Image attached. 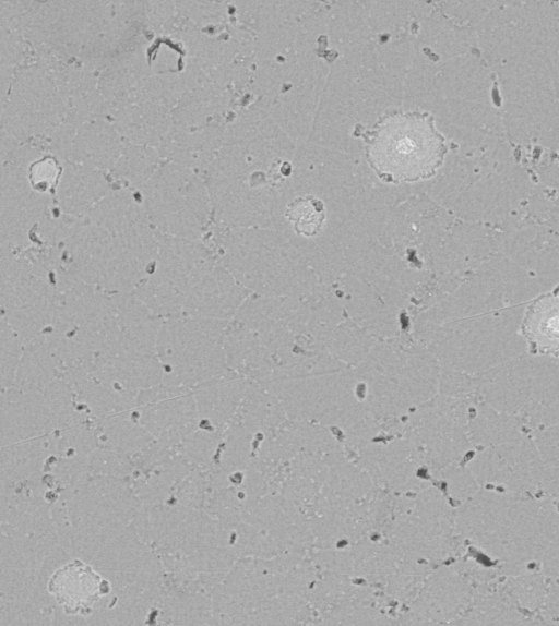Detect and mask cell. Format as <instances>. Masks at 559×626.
<instances>
[{
    "label": "cell",
    "mask_w": 559,
    "mask_h": 626,
    "mask_svg": "<svg viewBox=\"0 0 559 626\" xmlns=\"http://www.w3.org/2000/svg\"><path fill=\"white\" fill-rule=\"evenodd\" d=\"M285 216L294 224L297 233L306 237L317 236L325 220V208L322 201L307 195L289 203Z\"/></svg>",
    "instance_id": "obj_11"
},
{
    "label": "cell",
    "mask_w": 559,
    "mask_h": 626,
    "mask_svg": "<svg viewBox=\"0 0 559 626\" xmlns=\"http://www.w3.org/2000/svg\"><path fill=\"white\" fill-rule=\"evenodd\" d=\"M546 612L551 618H559V586L548 590L546 598Z\"/></svg>",
    "instance_id": "obj_13"
},
{
    "label": "cell",
    "mask_w": 559,
    "mask_h": 626,
    "mask_svg": "<svg viewBox=\"0 0 559 626\" xmlns=\"http://www.w3.org/2000/svg\"><path fill=\"white\" fill-rule=\"evenodd\" d=\"M62 268L56 249L2 250L0 265L1 320L25 344L48 330L61 292Z\"/></svg>",
    "instance_id": "obj_5"
},
{
    "label": "cell",
    "mask_w": 559,
    "mask_h": 626,
    "mask_svg": "<svg viewBox=\"0 0 559 626\" xmlns=\"http://www.w3.org/2000/svg\"><path fill=\"white\" fill-rule=\"evenodd\" d=\"M57 249L74 279L108 293L132 292L148 274L158 241L127 205L102 209Z\"/></svg>",
    "instance_id": "obj_1"
},
{
    "label": "cell",
    "mask_w": 559,
    "mask_h": 626,
    "mask_svg": "<svg viewBox=\"0 0 559 626\" xmlns=\"http://www.w3.org/2000/svg\"><path fill=\"white\" fill-rule=\"evenodd\" d=\"M215 265L205 245L177 238H164L153 265L132 291L162 318L182 315L186 300L202 277Z\"/></svg>",
    "instance_id": "obj_6"
},
{
    "label": "cell",
    "mask_w": 559,
    "mask_h": 626,
    "mask_svg": "<svg viewBox=\"0 0 559 626\" xmlns=\"http://www.w3.org/2000/svg\"><path fill=\"white\" fill-rule=\"evenodd\" d=\"M104 586L90 566L74 561L53 574L49 591L68 613L85 614L105 593Z\"/></svg>",
    "instance_id": "obj_9"
},
{
    "label": "cell",
    "mask_w": 559,
    "mask_h": 626,
    "mask_svg": "<svg viewBox=\"0 0 559 626\" xmlns=\"http://www.w3.org/2000/svg\"><path fill=\"white\" fill-rule=\"evenodd\" d=\"M354 135L365 141L366 158L384 182L429 179L448 152L433 116L424 111L386 113L370 128L357 124Z\"/></svg>",
    "instance_id": "obj_4"
},
{
    "label": "cell",
    "mask_w": 559,
    "mask_h": 626,
    "mask_svg": "<svg viewBox=\"0 0 559 626\" xmlns=\"http://www.w3.org/2000/svg\"><path fill=\"white\" fill-rule=\"evenodd\" d=\"M521 333L532 352L559 358V285L525 305Z\"/></svg>",
    "instance_id": "obj_8"
},
{
    "label": "cell",
    "mask_w": 559,
    "mask_h": 626,
    "mask_svg": "<svg viewBox=\"0 0 559 626\" xmlns=\"http://www.w3.org/2000/svg\"><path fill=\"white\" fill-rule=\"evenodd\" d=\"M548 514L549 503H537L527 494L485 492L471 501L463 519L473 541L515 571L516 566L540 559Z\"/></svg>",
    "instance_id": "obj_3"
},
{
    "label": "cell",
    "mask_w": 559,
    "mask_h": 626,
    "mask_svg": "<svg viewBox=\"0 0 559 626\" xmlns=\"http://www.w3.org/2000/svg\"><path fill=\"white\" fill-rule=\"evenodd\" d=\"M25 342L4 321L0 323V359L2 380L15 377Z\"/></svg>",
    "instance_id": "obj_12"
},
{
    "label": "cell",
    "mask_w": 559,
    "mask_h": 626,
    "mask_svg": "<svg viewBox=\"0 0 559 626\" xmlns=\"http://www.w3.org/2000/svg\"><path fill=\"white\" fill-rule=\"evenodd\" d=\"M66 374L87 372L120 352L114 293L80 281L62 288L51 324L43 336Z\"/></svg>",
    "instance_id": "obj_2"
},
{
    "label": "cell",
    "mask_w": 559,
    "mask_h": 626,
    "mask_svg": "<svg viewBox=\"0 0 559 626\" xmlns=\"http://www.w3.org/2000/svg\"><path fill=\"white\" fill-rule=\"evenodd\" d=\"M227 287L223 269L215 264L188 296L182 314L221 321L227 308Z\"/></svg>",
    "instance_id": "obj_10"
},
{
    "label": "cell",
    "mask_w": 559,
    "mask_h": 626,
    "mask_svg": "<svg viewBox=\"0 0 559 626\" xmlns=\"http://www.w3.org/2000/svg\"><path fill=\"white\" fill-rule=\"evenodd\" d=\"M156 357L163 376L178 382L205 380L221 365V321L185 314L165 318L157 337Z\"/></svg>",
    "instance_id": "obj_7"
}]
</instances>
